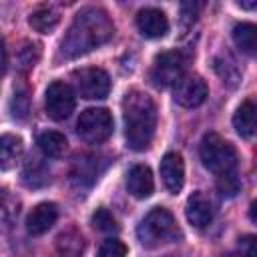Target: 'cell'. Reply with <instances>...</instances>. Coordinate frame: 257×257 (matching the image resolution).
<instances>
[{"label":"cell","instance_id":"1","mask_svg":"<svg viewBox=\"0 0 257 257\" xmlns=\"http://www.w3.org/2000/svg\"><path fill=\"white\" fill-rule=\"evenodd\" d=\"M112 34H114V26L104 10L84 8L74 16L70 28L66 30L60 42V56L76 58L80 54H86L106 44L112 38Z\"/></svg>","mask_w":257,"mask_h":257},{"label":"cell","instance_id":"2","mask_svg":"<svg viewBox=\"0 0 257 257\" xmlns=\"http://www.w3.org/2000/svg\"><path fill=\"white\" fill-rule=\"evenodd\" d=\"M122 120L124 139L128 149H149L157 128V106L153 98L143 90H131L122 98Z\"/></svg>","mask_w":257,"mask_h":257},{"label":"cell","instance_id":"3","mask_svg":"<svg viewBox=\"0 0 257 257\" xmlns=\"http://www.w3.org/2000/svg\"><path fill=\"white\" fill-rule=\"evenodd\" d=\"M199 157H201L203 165L217 177L225 175V173H233L237 167L235 147L217 133H207L203 137L201 147H199Z\"/></svg>","mask_w":257,"mask_h":257},{"label":"cell","instance_id":"4","mask_svg":"<svg viewBox=\"0 0 257 257\" xmlns=\"http://www.w3.org/2000/svg\"><path fill=\"white\" fill-rule=\"evenodd\" d=\"M137 237L145 247H159L177 237V221L165 207H155L139 223Z\"/></svg>","mask_w":257,"mask_h":257},{"label":"cell","instance_id":"5","mask_svg":"<svg viewBox=\"0 0 257 257\" xmlns=\"http://www.w3.org/2000/svg\"><path fill=\"white\" fill-rule=\"evenodd\" d=\"M114 122L106 108H86L76 120L78 137L88 145H100L112 135Z\"/></svg>","mask_w":257,"mask_h":257},{"label":"cell","instance_id":"6","mask_svg":"<svg viewBox=\"0 0 257 257\" xmlns=\"http://www.w3.org/2000/svg\"><path fill=\"white\" fill-rule=\"evenodd\" d=\"M187 68V58L179 50H167L157 54L153 68H151V80L159 88L175 86L183 76Z\"/></svg>","mask_w":257,"mask_h":257},{"label":"cell","instance_id":"7","mask_svg":"<svg viewBox=\"0 0 257 257\" xmlns=\"http://www.w3.org/2000/svg\"><path fill=\"white\" fill-rule=\"evenodd\" d=\"M72 78H74V84L80 96L88 100H100L110 90V78L98 66H86V68L74 70Z\"/></svg>","mask_w":257,"mask_h":257},{"label":"cell","instance_id":"8","mask_svg":"<svg viewBox=\"0 0 257 257\" xmlns=\"http://www.w3.org/2000/svg\"><path fill=\"white\" fill-rule=\"evenodd\" d=\"M74 104H76V98H74V90L70 88V84L62 80H54L48 84L46 94H44V108L52 120L68 118L70 112L74 110Z\"/></svg>","mask_w":257,"mask_h":257},{"label":"cell","instance_id":"9","mask_svg":"<svg viewBox=\"0 0 257 257\" xmlns=\"http://www.w3.org/2000/svg\"><path fill=\"white\" fill-rule=\"evenodd\" d=\"M207 82L197 76V74H189V76H183L177 84H175V90H173V96L175 100L185 106V108H195L199 104L205 102L207 98Z\"/></svg>","mask_w":257,"mask_h":257},{"label":"cell","instance_id":"10","mask_svg":"<svg viewBox=\"0 0 257 257\" xmlns=\"http://www.w3.org/2000/svg\"><path fill=\"white\" fill-rule=\"evenodd\" d=\"M185 215H187V221L197 227V229H205L211 225L213 217H215V209H213V203L211 199L201 193V191H195L193 195H189L187 199V207H185Z\"/></svg>","mask_w":257,"mask_h":257},{"label":"cell","instance_id":"11","mask_svg":"<svg viewBox=\"0 0 257 257\" xmlns=\"http://www.w3.org/2000/svg\"><path fill=\"white\" fill-rule=\"evenodd\" d=\"M161 179L169 193H179L185 185V163L179 153H167L161 159Z\"/></svg>","mask_w":257,"mask_h":257},{"label":"cell","instance_id":"12","mask_svg":"<svg viewBox=\"0 0 257 257\" xmlns=\"http://www.w3.org/2000/svg\"><path fill=\"white\" fill-rule=\"evenodd\" d=\"M137 26L145 38H161L169 32V20L159 8H143L137 16Z\"/></svg>","mask_w":257,"mask_h":257},{"label":"cell","instance_id":"13","mask_svg":"<svg viewBox=\"0 0 257 257\" xmlns=\"http://www.w3.org/2000/svg\"><path fill=\"white\" fill-rule=\"evenodd\" d=\"M58 219V209L54 203H40L36 205L26 217V231L30 235L46 233Z\"/></svg>","mask_w":257,"mask_h":257},{"label":"cell","instance_id":"14","mask_svg":"<svg viewBox=\"0 0 257 257\" xmlns=\"http://www.w3.org/2000/svg\"><path fill=\"white\" fill-rule=\"evenodd\" d=\"M126 189L137 199L151 197L153 195V189H155V181H153L151 169L147 165H135V167H131V171L126 173Z\"/></svg>","mask_w":257,"mask_h":257},{"label":"cell","instance_id":"15","mask_svg":"<svg viewBox=\"0 0 257 257\" xmlns=\"http://www.w3.org/2000/svg\"><path fill=\"white\" fill-rule=\"evenodd\" d=\"M233 126L239 137H253L257 131V104L253 100H243L235 114H233Z\"/></svg>","mask_w":257,"mask_h":257},{"label":"cell","instance_id":"16","mask_svg":"<svg viewBox=\"0 0 257 257\" xmlns=\"http://www.w3.org/2000/svg\"><path fill=\"white\" fill-rule=\"evenodd\" d=\"M233 42L235 46L247 54L257 58V24L253 22H239L233 26Z\"/></svg>","mask_w":257,"mask_h":257},{"label":"cell","instance_id":"17","mask_svg":"<svg viewBox=\"0 0 257 257\" xmlns=\"http://www.w3.org/2000/svg\"><path fill=\"white\" fill-rule=\"evenodd\" d=\"M28 22H30V26H32L36 32L48 34V32H52V30L58 26V22H60V12H58V8L52 6V4H42V6H38V8L30 14Z\"/></svg>","mask_w":257,"mask_h":257},{"label":"cell","instance_id":"18","mask_svg":"<svg viewBox=\"0 0 257 257\" xmlns=\"http://www.w3.org/2000/svg\"><path fill=\"white\" fill-rule=\"evenodd\" d=\"M84 239L76 229H68L56 239V257H82Z\"/></svg>","mask_w":257,"mask_h":257},{"label":"cell","instance_id":"19","mask_svg":"<svg viewBox=\"0 0 257 257\" xmlns=\"http://www.w3.org/2000/svg\"><path fill=\"white\" fill-rule=\"evenodd\" d=\"M36 145L38 149L42 151V155L50 157V159H58L64 155L66 151V137L62 133H56V131H44L38 135L36 139Z\"/></svg>","mask_w":257,"mask_h":257},{"label":"cell","instance_id":"20","mask_svg":"<svg viewBox=\"0 0 257 257\" xmlns=\"http://www.w3.org/2000/svg\"><path fill=\"white\" fill-rule=\"evenodd\" d=\"M22 155V139L16 135H2L0 139V167L8 171L16 165V161Z\"/></svg>","mask_w":257,"mask_h":257},{"label":"cell","instance_id":"21","mask_svg":"<svg viewBox=\"0 0 257 257\" xmlns=\"http://www.w3.org/2000/svg\"><path fill=\"white\" fill-rule=\"evenodd\" d=\"M213 68H215V72L219 74V78H221L225 84H229L231 88L239 84V80H241V70H239V66L235 64L233 58L221 54V56H217V58L213 60Z\"/></svg>","mask_w":257,"mask_h":257},{"label":"cell","instance_id":"22","mask_svg":"<svg viewBox=\"0 0 257 257\" xmlns=\"http://www.w3.org/2000/svg\"><path fill=\"white\" fill-rule=\"evenodd\" d=\"M98 175V169H96V161L94 157H78L76 163H74V171H72V179L76 183H92Z\"/></svg>","mask_w":257,"mask_h":257},{"label":"cell","instance_id":"23","mask_svg":"<svg viewBox=\"0 0 257 257\" xmlns=\"http://www.w3.org/2000/svg\"><path fill=\"white\" fill-rule=\"evenodd\" d=\"M38 58H40V48H38V44H36V42H24V44L18 48V52H16V66H18L22 72H26V70L34 68V64L38 62Z\"/></svg>","mask_w":257,"mask_h":257},{"label":"cell","instance_id":"24","mask_svg":"<svg viewBox=\"0 0 257 257\" xmlns=\"http://www.w3.org/2000/svg\"><path fill=\"white\" fill-rule=\"evenodd\" d=\"M92 225L102 231V233H114L118 231V225H116V219L112 217V213L108 209H96L94 215H92Z\"/></svg>","mask_w":257,"mask_h":257},{"label":"cell","instance_id":"25","mask_svg":"<svg viewBox=\"0 0 257 257\" xmlns=\"http://www.w3.org/2000/svg\"><path fill=\"white\" fill-rule=\"evenodd\" d=\"M28 108H30L28 92H26V90H16V92H14V96H12V100H10L12 116H14V118H26Z\"/></svg>","mask_w":257,"mask_h":257},{"label":"cell","instance_id":"26","mask_svg":"<svg viewBox=\"0 0 257 257\" xmlns=\"http://www.w3.org/2000/svg\"><path fill=\"white\" fill-rule=\"evenodd\" d=\"M217 189H219L221 195H225V197H233V195L239 191V179H237L235 171H233V173L219 175V177H217Z\"/></svg>","mask_w":257,"mask_h":257},{"label":"cell","instance_id":"27","mask_svg":"<svg viewBox=\"0 0 257 257\" xmlns=\"http://www.w3.org/2000/svg\"><path fill=\"white\" fill-rule=\"evenodd\" d=\"M98 257H126V245L118 239H106L98 249Z\"/></svg>","mask_w":257,"mask_h":257},{"label":"cell","instance_id":"28","mask_svg":"<svg viewBox=\"0 0 257 257\" xmlns=\"http://www.w3.org/2000/svg\"><path fill=\"white\" fill-rule=\"evenodd\" d=\"M243 249V257H257V235H247L239 241Z\"/></svg>","mask_w":257,"mask_h":257},{"label":"cell","instance_id":"29","mask_svg":"<svg viewBox=\"0 0 257 257\" xmlns=\"http://www.w3.org/2000/svg\"><path fill=\"white\" fill-rule=\"evenodd\" d=\"M199 8H201V6H199V4H195V2H185V4L181 6L185 20H195V16H197Z\"/></svg>","mask_w":257,"mask_h":257},{"label":"cell","instance_id":"30","mask_svg":"<svg viewBox=\"0 0 257 257\" xmlns=\"http://www.w3.org/2000/svg\"><path fill=\"white\" fill-rule=\"evenodd\" d=\"M249 219L257 225V199L251 203V207H249Z\"/></svg>","mask_w":257,"mask_h":257},{"label":"cell","instance_id":"31","mask_svg":"<svg viewBox=\"0 0 257 257\" xmlns=\"http://www.w3.org/2000/svg\"><path fill=\"white\" fill-rule=\"evenodd\" d=\"M241 8H247V10H255L257 8V2H245V0H239L237 2Z\"/></svg>","mask_w":257,"mask_h":257}]
</instances>
